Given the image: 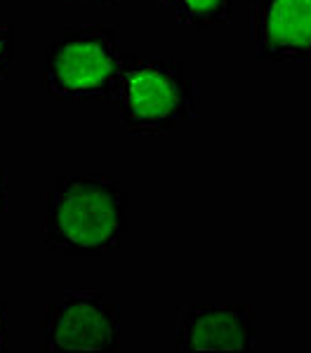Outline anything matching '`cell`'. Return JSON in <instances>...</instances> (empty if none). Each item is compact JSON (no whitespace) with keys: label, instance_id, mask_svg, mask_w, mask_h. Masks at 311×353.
<instances>
[{"label":"cell","instance_id":"obj_1","mask_svg":"<svg viewBox=\"0 0 311 353\" xmlns=\"http://www.w3.org/2000/svg\"><path fill=\"white\" fill-rule=\"evenodd\" d=\"M45 248L64 257H104L128 233V193L118 174L61 172L45 198Z\"/></svg>","mask_w":311,"mask_h":353},{"label":"cell","instance_id":"obj_2","mask_svg":"<svg viewBox=\"0 0 311 353\" xmlns=\"http://www.w3.org/2000/svg\"><path fill=\"white\" fill-rule=\"evenodd\" d=\"M111 97L130 137L168 134L196 116V81L179 59L126 54Z\"/></svg>","mask_w":311,"mask_h":353},{"label":"cell","instance_id":"obj_3","mask_svg":"<svg viewBox=\"0 0 311 353\" xmlns=\"http://www.w3.org/2000/svg\"><path fill=\"white\" fill-rule=\"evenodd\" d=\"M121 26L104 21L69 24L43 50V83L52 99H104L121 76Z\"/></svg>","mask_w":311,"mask_h":353},{"label":"cell","instance_id":"obj_4","mask_svg":"<svg viewBox=\"0 0 311 353\" xmlns=\"http://www.w3.org/2000/svg\"><path fill=\"white\" fill-rule=\"evenodd\" d=\"M121 306L106 301L99 288H71L45 306L43 337L50 353L121 349Z\"/></svg>","mask_w":311,"mask_h":353},{"label":"cell","instance_id":"obj_5","mask_svg":"<svg viewBox=\"0 0 311 353\" xmlns=\"http://www.w3.org/2000/svg\"><path fill=\"white\" fill-rule=\"evenodd\" d=\"M254 61H311V0H257Z\"/></svg>","mask_w":311,"mask_h":353},{"label":"cell","instance_id":"obj_6","mask_svg":"<svg viewBox=\"0 0 311 353\" xmlns=\"http://www.w3.org/2000/svg\"><path fill=\"white\" fill-rule=\"evenodd\" d=\"M254 321L243 304H186L177 309V351H250Z\"/></svg>","mask_w":311,"mask_h":353},{"label":"cell","instance_id":"obj_7","mask_svg":"<svg viewBox=\"0 0 311 353\" xmlns=\"http://www.w3.org/2000/svg\"><path fill=\"white\" fill-rule=\"evenodd\" d=\"M174 12L179 24L194 31H217L234 21L236 0H161Z\"/></svg>","mask_w":311,"mask_h":353},{"label":"cell","instance_id":"obj_8","mask_svg":"<svg viewBox=\"0 0 311 353\" xmlns=\"http://www.w3.org/2000/svg\"><path fill=\"white\" fill-rule=\"evenodd\" d=\"M14 61V26L0 21V83L8 78L10 66Z\"/></svg>","mask_w":311,"mask_h":353},{"label":"cell","instance_id":"obj_9","mask_svg":"<svg viewBox=\"0 0 311 353\" xmlns=\"http://www.w3.org/2000/svg\"><path fill=\"white\" fill-rule=\"evenodd\" d=\"M8 189H10V168H8V158L0 153V217L8 212Z\"/></svg>","mask_w":311,"mask_h":353},{"label":"cell","instance_id":"obj_10","mask_svg":"<svg viewBox=\"0 0 311 353\" xmlns=\"http://www.w3.org/2000/svg\"><path fill=\"white\" fill-rule=\"evenodd\" d=\"M10 316H8V301L0 299V353L8 351V339H10Z\"/></svg>","mask_w":311,"mask_h":353},{"label":"cell","instance_id":"obj_11","mask_svg":"<svg viewBox=\"0 0 311 353\" xmlns=\"http://www.w3.org/2000/svg\"><path fill=\"white\" fill-rule=\"evenodd\" d=\"M69 5H116L121 0H64Z\"/></svg>","mask_w":311,"mask_h":353}]
</instances>
